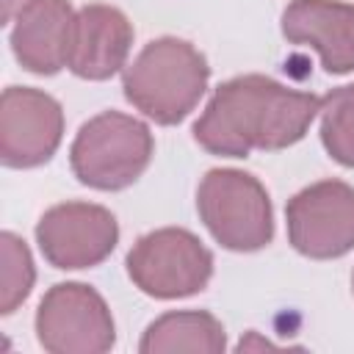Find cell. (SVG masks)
<instances>
[{"mask_svg": "<svg viewBox=\"0 0 354 354\" xmlns=\"http://www.w3.org/2000/svg\"><path fill=\"white\" fill-rule=\"evenodd\" d=\"M318 113L321 97L285 88L266 75H241L216 88L194 138L213 155L246 158L252 149L296 144Z\"/></svg>", "mask_w": 354, "mask_h": 354, "instance_id": "obj_1", "label": "cell"}, {"mask_svg": "<svg viewBox=\"0 0 354 354\" xmlns=\"http://www.w3.org/2000/svg\"><path fill=\"white\" fill-rule=\"evenodd\" d=\"M205 55L183 39H155L124 69V97L158 124L183 122L207 88Z\"/></svg>", "mask_w": 354, "mask_h": 354, "instance_id": "obj_2", "label": "cell"}, {"mask_svg": "<svg viewBox=\"0 0 354 354\" xmlns=\"http://www.w3.org/2000/svg\"><path fill=\"white\" fill-rule=\"evenodd\" d=\"M72 171L83 185L119 191L136 183L152 160V133L144 122L105 111L88 119L72 144Z\"/></svg>", "mask_w": 354, "mask_h": 354, "instance_id": "obj_3", "label": "cell"}, {"mask_svg": "<svg viewBox=\"0 0 354 354\" xmlns=\"http://www.w3.org/2000/svg\"><path fill=\"white\" fill-rule=\"evenodd\" d=\"M196 207L210 235L232 252H254L271 243L274 216L266 188L246 171L213 169L196 188Z\"/></svg>", "mask_w": 354, "mask_h": 354, "instance_id": "obj_4", "label": "cell"}, {"mask_svg": "<svg viewBox=\"0 0 354 354\" xmlns=\"http://www.w3.org/2000/svg\"><path fill=\"white\" fill-rule=\"evenodd\" d=\"M130 279L155 299H180L202 290L213 274V254L188 230H155L127 254Z\"/></svg>", "mask_w": 354, "mask_h": 354, "instance_id": "obj_5", "label": "cell"}, {"mask_svg": "<svg viewBox=\"0 0 354 354\" xmlns=\"http://www.w3.org/2000/svg\"><path fill=\"white\" fill-rule=\"evenodd\" d=\"M36 332L53 354H102L116 337L102 296L80 282H61L47 290L36 313Z\"/></svg>", "mask_w": 354, "mask_h": 354, "instance_id": "obj_6", "label": "cell"}, {"mask_svg": "<svg viewBox=\"0 0 354 354\" xmlns=\"http://www.w3.org/2000/svg\"><path fill=\"white\" fill-rule=\"evenodd\" d=\"M288 235L296 252L313 260L340 257L354 246V188L321 180L288 202Z\"/></svg>", "mask_w": 354, "mask_h": 354, "instance_id": "obj_7", "label": "cell"}, {"mask_svg": "<svg viewBox=\"0 0 354 354\" xmlns=\"http://www.w3.org/2000/svg\"><path fill=\"white\" fill-rule=\"evenodd\" d=\"M119 238L111 210L88 202H66L50 207L36 224L41 254L55 268H88L102 263Z\"/></svg>", "mask_w": 354, "mask_h": 354, "instance_id": "obj_8", "label": "cell"}, {"mask_svg": "<svg viewBox=\"0 0 354 354\" xmlns=\"http://www.w3.org/2000/svg\"><path fill=\"white\" fill-rule=\"evenodd\" d=\"M64 133L61 105L36 88L11 86L0 100V158L11 169L47 163Z\"/></svg>", "mask_w": 354, "mask_h": 354, "instance_id": "obj_9", "label": "cell"}, {"mask_svg": "<svg viewBox=\"0 0 354 354\" xmlns=\"http://www.w3.org/2000/svg\"><path fill=\"white\" fill-rule=\"evenodd\" d=\"M282 33L321 55L329 75L354 69V6L337 0H293L282 11Z\"/></svg>", "mask_w": 354, "mask_h": 354, "instance_id": "obj_10", "label": "cell"}, {"mask_svg": "<svg viewBox=\"0 0 354 354\" xmlns=\"http://www.w3.org/2000/svg\"><path fill=\"white\" fill-rule=\"evenodd\" d=\"M133 28L119 8L111 6H83L75 14L69 69L86 80H105L116 75L130 53Z\"/></svg>", "mask_w": 354, "mask_h": 354, "instance_id": "obj_11", "label": "cell"}, {"mask_svg": "<svg viewBox=\"0 0 354 354\" xmlns=\"http://www.w3.org/2000/svg\"><path fill=\"white\" fill-rule=\"evenodd\" d=\"M75 11L66 0H33L14 25L11 44L17 61L33 75H55L69 64Z\"/></svg>", "mask_w": 354, "mask_h": 354, "instance_id": "obj_12", "label": "cell"}, {"mask_svg": "<svg viewBox=\"0 0 354 354\" xmlns=\"http://www.w3.org/2000/svg\"><path fill=\"white\" fill-rule=\"evenodd\" d=\"M224 326L210 313H169L147 326L141 337L144 354H169V351H207L216 354L224 348Z\"/></svg>", "mask_w": 354, "mask_h": 354, "instance_id": "obj_13", "label": "cell"}, {"mask_svg": "<svg viewBox=\"0 0 354 354\" xmlns=\"http://www.w3.org/2000/svg\"><path fill=\"white\" fill-rule=\"evenodd\" d=\"M321 141L337 163L354 169V83L321 100Z\"/></svg>", "mask_w": 354, "mask_h": 354, "instance_id": "obj_14", "label": "cell"}, {"mask_svg": "<svg viewBox=\"0 0 354 354\" xmlns=\"http://www.w3.org/2000/svg\"><path fill=\"white\" fill-rule=\"evenodd\" d=\"M0 310L8 315L14 313L33 288V260L28 246L14 235H0Z\"/></svg>", "mask_w": 354, "mask_h": 354, "instance_id": "obj_15", "label": "cell"}, {"mask_svg": "<svg viewBox=\"0 0 354 354\" xmlns=\"http://www.w3.org/2000/svg\"><path fill=\"white\" fill-rule=\"evenodd\" d=\"M28 3H33V0H3V11H0L3 22H11L14 17H19V11H22Z\"/></svg>", "mask_w": 354, "mask_h": 354, "instance_id": "obj_16", "label": "cell"}, {"mask_svg": "<svg viewBox=\"0 0 354 354\" xmlns=\"http://www.w3.org/2000/svg\"><path fill=\"white\" fill-rule=\"evenodd\" d=\"M351 288H354V277H351Z\"/></svg>", "mask_w": 354, "mask_h": 354, "instance_id": "obj_17", "label": "cell"}]
</instances>
